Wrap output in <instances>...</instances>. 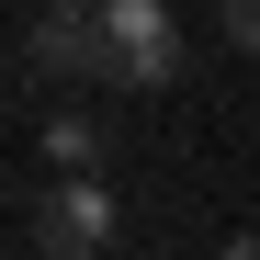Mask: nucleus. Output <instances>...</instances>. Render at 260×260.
Wrapping results in <instances>:
<instances>
[{
    "instance_id": "obj_3",
    "label": "nucleus",
    "mask_w": 260,
    "mask_h": 260,
    "mask_svg": "<svg viewBox=\"0 0 260 260\" xmlns=\"http://www.w3.org/2000/svg\"><path fill=\"white\" fill-rule=\"evenodd\" d=\"M23 57L34 79H102V23H91V0H46L23 34Z\"/></svg>"
},
{
    "instance_id": "obj_4",
    "label": "nucleus",
    "mask_w": 260,
    "mask_h": 260,
    "mask_svg": "<svg viewBox=\"0 0 260 260\" xmlns=\"http://www.w3.org/2000/svg\"><path fill=\"white\" fill-rule=\"evenodd\" d=\"M46 158H57V170H102V124L57 113V124H46Z\"/></svg>"
},
{
    "instance_id": "obj_2",
    "label": "nucleus",
    "mask_w": 260,
    "mask_h": 260,
    "mask_svg": "<svg viewBox=\"0 0 260 260\" xmlns=\"http://www.w3.org/2000/svg\"><path fill=\"white\" fill-rule=\"evenodd\" d=\"M113 192H102V170H57L46 181V204H34V249L46 260H91V249H113Z\"/></svg>"
},
{
    "instance_id": "obj_1",
    "label": "nucleus",
    "mask_w": 260,
    "mask_h": 260,
    "mask_svg": "<svg viewBox=\"0 0 260 260\" xmlns=\"http://www.w3.org/2000/svg\"><path fill=\"white\" fill-rule=\"evenodd\" d=\"M91 23H102V79H124V91H170L181 79L170 0H91Z\"/></svg>"
},
{
    "instance_id": "obj_5",
    "label": "nucleus",
    "mask_w": 260,
    "mask_h": 260,
    "mask_svg": "<svg viewBox=\"0 0 260 260\" xmlns=\"http://www.w3.org/2000/svg\"><path fill=\"white\" fill-rule=\"evenodd\" d=\"M226 46H238V57H260V0H226Z\"/></svg>"
},
{
    "instance_id": "obj_6",
    "label": "nucleus",
    "mask_w": 260,
    "mask_h": 260,
    "mask_svg": "<svg viewBox=\"0 0 260 260\" xmlns=\"http://www.w3.org/2000/svg\"><path fill=\"white\" fill-rule=\"evenodd\" d=\"M215 260H260V238H226V249H215Z\"/></svg>"
}]
</instances>
